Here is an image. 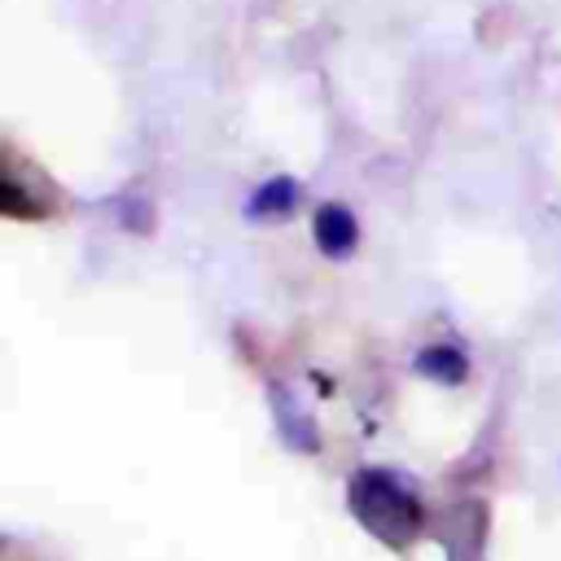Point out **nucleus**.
Masks as SVG:
<instances>
[{
	"instance_id": "1",
	"label": "nucleus",
	"mask_w": 561,
	"mask_h": 561,
	"mask_svg": "<svg viewBox=\"0 0 561 561\" xmlns=\"http://www.w3.org/2000/svg\"><path fill=\"white\" fill-rule=\"evenodd\" d=\"M346 504H351V513L359 517V526L368 535H377V539H386L394 548H403L421 530V504H416V495L394 473L359 469L351 478Z\"/></svg>"
},
{
	"instance_id": "2",
	"label": "nucleus",
	"mask_w": 561,
	"mask_h": 561,
	"mask_svg": "<svg viewBox=\"0 0 561 561\" xmlns=\"http://www.w3.org/2000/svg\"><path fill=\"white\" fill-rule=\"evenodd\" d=\"M316 232H320V241H324V250H329V254H342V250L355 241V224H351L337 206H324V210H320Z\"/></svg>"
}]
</instances>
